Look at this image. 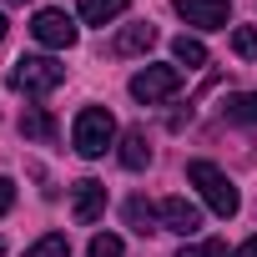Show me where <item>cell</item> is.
<instances>
[{
	"label": "cell",
	"instance_id": "8",
	"mask_svg": "<svg viewBox=\"0 0 257 257\" xmlns=\"http://www.w3.org/2000/svg\"><path fill=\"white\" fill-rule=\"evenodd\" d=\"M162 232H177V237H192L197 227H202V207L197 202H187V197H167L162 207Z\"/></svg>",
	"mask_w": 257,
	"mask_h": 257
},
{
	"label": "cell",
	"instance_id": "10",
	"mask_svg": "<svg viewBox=\"0 0 257 257\" xmlns=\"http://www.w3.org/2000/svg\"><path fill=\"white\" fill-rule=\"evenodd\" d=\"M116 157H121V167H126V172H142V167L152 162V142H147V132H126Z\"/></svg>",
	"mask_w": 257,
	"mask_h": 257
},
{
	"label": "cell",
	"instance_id": "18",
	"mask_svg": "<svg viewBox=\"0 0 257 257\" xmlns=\"http://www.w3.org/2000/svg\"><path fill=\"white\" fill-rule=\"evenodd\" d=\"M177 257H227V247L222 242H182Z\"/></svg>",
	"mask_w": 257,
	"mask_h": 257
},
{
	"label": "cell",
	"instance_id": "22",
	"mask_svg": "<svg viewBox=\"0 0 257 257\" xmlns=\"http://www.w3.org/2000/svg\"><path fill=\"white\" fill-rule=\"evenodd\" d=\"M0 41H6V16H0Z\"/></svg>",
	"mask_w": 257,
	"mask_h": 257
},
{
	"label": "cell",
	"instance_id": "13",
	"mask_svg": "<svg viewBox=\"0 0 257 257\" xmlns=\"http://www.w3.org/2000/svg\"><path fill=\"white\" fill-rule=\"evenodd\" d=\"M21 132H26L31 142H56V121H51V111H41V106H31V111L21 116Z\"/></svg>",
	"mask_w": 257,
	"mask_h": 257
},
{
	"label": "cell",
	"instance_id": "17",
	"mask_svg": "<svg viewBox=\"0 0 257 257\" xmlns=\"http://www.w3.org/2000/svg\"><path fill=\"white\" fill-rule=\"evenodd\" d=\"M121 252H126V242L116 232H96L91 237V257H121Z\"/></svg>",
	"mask_w": 257,
	"mask_h": 257
},
{
	"label": "cell",
	"instance_id": "21",
	"mask_svg": "<svg viewBox=\"0 0 257 257\" xmlns=\"http://www.w3.org/2000/svg\"><path fill=\"white\" fill-rule=\"evenodd\" d=\"M232 257H257V237H247V242H242V247H237Z\"/></svg>",
	"mask_w": 257,
	"mask_h": 257
},
{
	"label": "cell",
	"instance_id": "14",
	"mask_svg": "<svg viewBox=\"0 0 257 257\" xmlns=\"http://www.w3.org/2000/svg\"><path fill=\"white\" fill-rule=\"evenodd\" d=\"M172 56H177V66H187V71L207 66V46H202L197 36H177V41H172Z\"/></svg>",
	"mask_w": 257,
	"mask_h": 257
},
{
	"label": "cell",
	"instance_id": "7",
	"mask_svg": "<svg viewBox=\"0 0 257 257\" xmlns=\"http://www.w3.org/2000/svg\"><path fill=\"white\" fill-rule=\"evenodd\" d=\"M71 212H76V222H81V227L101 222V212H106V187H101L96 177H81V182L71 187Z\"/></svg>",
	"mask_w": 257,
	"mask_h": 257
},
{
	"label": "cell",
	"instance_id": "3",
	"mask_svg": "<svg viewBox=\"0 0 257 257\" xmlns=\"http://www.w3.org/2000/svg\"><path fill=\"white\" fill-rule=\"evenodd\" d=\"M66 81V66L56 61V56H21L16 61V71H11V86L16 91H26V96H51L56 86Z\"/></svg>",
	"mask_w": 257,
	"mask_h": 257
},
{
	"label": "cell",
	"instance_id": "5",
	"mask_svg": "<svg viewBox=\"0 0 257 257\" xmlns=\"http://www.w3.org/2000/svg\"><path fill=\"white\" fill-rule=\"evenodd\" d=\"M31 36H36L46 51H71L81 31H76V21H71L66 11H51V6H46V11H36V21H31Z\"/></svg>",
	"mask_w": 257,
	"mask_h": 257
},
{
	"label": "cell",
	"instance_id": "11",
	"mask_svg": "<svg viewBox=\"0 0 257 257\" xmlns=\"http://www.w3.org/2000/svg\"><path fill=\"white\" fill-rule=\"evenodd\" d=\"M126 222H132V232H162V212L147 202V197H132V202H126Z\"/></svg>",
	"mask_w": 257,
	"mask_h": 257
},
{
	"label": "cell",
	"instance_id": "20",
	"mask_svg": "<svg viewBox=\"0 0 257 257\" xmlns=\"http://www.w3.org/2000/svg\"><path fill=\"white\" fill-rule=\"evenodd\" d=\"M11 207H16V182H11V177H0V217H6Z\"/></svg>",
	"mask_w": 257,
	"mask_h": 257
},
{
	"label": "cell",
	"instance_id": "12",
	"mask_svg": "<svg viewBox=\"0 0 257 257\" xmlns=\"http://www.w3.org/2000/svg\"><path fill=\"white\" fill-rule=\"evenodd\" d=\"M126 6H132V0H81V21L86 26H111Z\"/></svg>",
	"mask_w": 257,
	"mask_h": 257
},
{
	"label": "cell",
	"instance_id": "19",
	"mask_svg": "<svg viewBox=\"0 0 257 257\" xmlns=\"http://www.w3.org/2000/svg\"><path fill=\"white\" fill-rule=\"evenodd\" d=\"M232 51H237V56H257V26H242V31L232 36Z\"/></svg>",
	"mask_w": 257,
	"mask_h": 257
},
{
	"label": "cell",
	"instance_id": "15",
	"mask_svg": "<svg viewBox=\"0 0 257 257\" xmlns=\"http://www.w3.org/2000/svg\"><path fill=\"white\" fill-rule=\"evenodd\" d=\"M227 121H242V126H257V91H237V96H227Z\"/></svg>",
	"mask_w": 257,
	"mask_h": 257
},
{
	"label": "cell",
	"instance_id": "9",
	"mask_svg": "<svg viewBox=\"0 0 257 257\" xmlns=\"http://www.w3.org/2000/svg\"><path fill=\"white\" fill-rule=\"evenodd\" d=\"M152 46H157V26H147V21H142V26H126V31L111 41L116 56H142V51H152Z\"/></svg>",
	"mask_w": 257,
	"mask_h": 257
},
{
	"label": "cell",
	"instance_id": "1",
	"mask_svg": "<svg viewBox=\"0 0 257 257\" xmlns=\"http://www.w3.org/2000/svg\"><path fill=\"white\" fill-rule=\"evenodd\" d=\"M71 147H76L86 162L106 157V152L116 147V116H111L106 106H86V111L76 116V126H71Z\"/></svg>",
	"mask_w": 257,
	"mask_h": 257
},
{
	"label": "cell",
	"instance_id": "24",
	"mask_svg": "<svg viewBox=\"0 0 257 257\" xmlns=\"http://www.w3.org/2000/svg\"><path fill=\"white\" fill-rule=\"evenodd\" d=\"M0 257H6V242H0Z\"/></svg>",
	"mask_w": 257,
	"mask_h": 257
},
{
	"label": "cell",
	"instance_id": "6",
	"mask_svg": "<svg viewBox=\"0 0 257 257\" xmlns=\"http://www.w3.org/2000/svg\"><path fill=\"white\" fill-rule=\"evenodd\" d=\"M177 16L197 31H227L232 21V6L227 0H177Z\"/></svg>",
	"mask_w": 257,
	"mask_h": 257
},
{
	"label": "cell",
	"instance_id": "16",
	"mask_svg": "<svg viewBox=\"0 0 257 257\" xmlns=\"http://www.w3.org/2000/svg\"><path fill=\"white\" fill-rule=\"evenodd\" d=\"M21 257H71V242H66V232H46L36 247H26Z\"/></svg>",
	"mask_w": 257,
	"mask_h": 257
},
{
	"label": "cell",
	"instance_id": "2",
	"mask_svg": "<svg viewBox=\"0 0 257 257\" xmlns=\"http://www.w3.org/2000/svg\"><path fill=\"white\" fill-rule=\"evenodd\" d=\"M187 182L202 192V202H207L217 217H237L242 197H237V187L227 182V172H217L212 162H192V167H187Z\"/></svg>",
	"mask_w": 257,
	"mask_h": 257
},
{
	"label": "cell",
	"instance_id": "4",
	"mask_svg": "<svg viewBox=\"0 0 257 257\" xmlns=\"http://www.w3.org/2000/svg\"><path fill=\"white\" fill-rule=\"evenodd\" d=\"M177 86H182V66H142L132 76V96L142 106H157V101L177 96Z\"/></svg>",
	"mask_w": 257,
	"mask_h": 257
},
{
	"label": "cell",
	"instance_id": "23",
	"mask_svg": "<svg viewBox=\"0 0 257 257\" xmlns=\"http://www.w3.org/2000/svg\"><path fill=\"white\" fill-rule=\"evenodd\" d=\"M6 6H26V0H6Z\"/></svg>",
	"mask_w": 257,
	"mask_h": 257
}]
</instances>
